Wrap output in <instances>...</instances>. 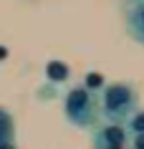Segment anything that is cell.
<instances>
[{"label":"cell","instance_id":"cell-1","mask_svg":"<svg viewBox=\"0 0 144 149\" xmlns=\"http://www.w3.org/2000/svg\"><path fill=\"white\" fill-rule=\"evenodd\" d=\"M99 101V116L106 119V124L124 126L134 111H139V94L131 84H104V88L96 96Z\"/></svg>","mask_w":144,"mask_h":149},{"label":"cell","instance_id":"cell-2","mask_svg":"<svg viewBox=\"0 0 144 149\" xmlns=\"http://www.w3.org/2000/svg\"><path fill=\"white\" fill-rule=\"evenodd\" d=\"M63 116L68 124H73L76 129H91L99 119V101L96 94L88 91L83 84H76L66 91L63 99Z\"/></svg>","mask_w":144,"mask_h":149},{"label":"cell","instance_id":"cell-3","mask_svg":"<svg viewBox=\"0 0 144 149\" xmlns=\"http://www.w3.org/2000/svg\"><path fill=\"white\" fill-rule=\"evenodd\" d=\"M127 36L144 46V0H124L121 5Z\"/></svg>","mask_w":144,"mask_h":149},{"label":"cell","instance_id":"cell-4","mask_svg":"<svg viewBox=\"0 0 144 149\" xmlns=\"http://www.w3.org/2000/svg\"><path fill=\"white\" fill-rule=\"evenodd\" d=\"M94 149H127V129L116 124H106L94 132Z\"/></svg>","mask_w":144,"mask_h":149},{"label":"cell","instance_id":"cell-5","mask_svg":"<svg viewBox=\"0 0 144 149\" xmlns=\"http://www.w3.org/2000/svg\"><path fill=\"white\" fill-rule=\"evenodd\" d=\"M13 144V119L5 109H0V147Z\"/></svg>","mask_w":144,"mask_h":149},{"label":"cell","instance_id":"cell-6","mask_svg":"<svg viewBox=\"0 0 144 149\" xmlns=\"http://www.w3.org/2000/svg\"><path fill=\"white\" fill-rule=\"evenodd\" d=\"M46 73L51 81H66L68 79V66H66L63 61H51L46 66Z\"/></svg>","mask_w":144,"mask_h":149},{"label":"cell","instance_id":"cell-7","mask_svg":"<svg viewBox=\"0 0 144 149\" xmlns=\"http://www.w3.org/2000/svg\"><path fill=\"white\" fill-rule=\"evenodd\" d=\"M127 134H144V111H134L131 119L124 124Z\"/></svg>","mask_w":144,"mask_h":149},{"label":"cell","instance_id":"cell-8","mask_svg":"<svg viewBox=\"0 0 144 149\" xmlns=\"http://www.w3.org/2000/svg\"><path fill=\"white\" fill-rule=\"evenodd\" d=\"M83 86H86L88 91H94V94H96V88H99V91L104 88V79L94 71V73H88V79H83Z\"/></svg>","mask_w":144,"mask_h":149},{"label":"cell","instance_id":"cell-9","mask_svg":"<svg viewBox=\"0 0 144 149\" xmlns=\"http://www.w3.org/2000/svg\"><path fill=\"white\" fill-rule=\"evenodd\" d=\"M127 149H144V134H127Z\"/></svg>","mask_w":144,"mask_h":149},{"label":"cell","instance_id":"cell-10","mask_svg":"<svg viewBox=\"0 0 144 149\" xmlns=\"http://www.w3.org/2000/svg\"><path fill=\"white\" fill-rule=\"evenodd\" d=\"M0 149H15V144H3Z\"/></svg>","mask_w":144,"mask_h":149}]
</instances>
